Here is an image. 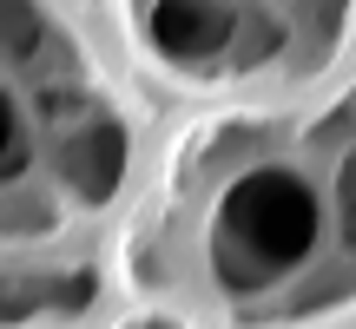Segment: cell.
Returning <instances> with one entry per match:
<instances>
[{"label":"cell","mask_w":356,"mask_h":329,"mask_svg":"<svg viewBox=\"0 0 356 329\" xmlns=\"http://www.w3.org/2000/svg\"><path fill=\"white\" fill-rule=\"evenodd\" d=\"M13 158H20V119H13V106L0 99V171H7Z\"/></svg>","instance_id":"7a4b0ae2"},{"label":"cell","mask_w":356,"mask_h":329,"mask_svg":"<svg viewBox=\"0 0 356 329\" xmlns=\"http://www.w3.org/2000/svg\"><path fill=\"white\" fill-rule=\"evenodd\" d=\"M323 244V198L291 164H251L218 198V277L231 290L270 283L277 270L310 264Z\"/></svg>","instance_id":"6da1fadb"}]
</instances>
